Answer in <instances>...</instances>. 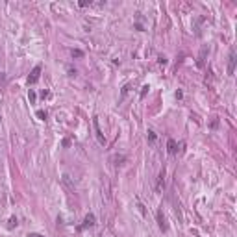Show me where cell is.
<instances>
[{
  "label": "cell",
  "instance_id": "obj_1",
  "mask_svg": "<svg viewBox=\"0 0 237 237\" xmlns=\"http://www.w3.org/2000/svg\"><path fill=\"white\" fill-rule=\"evenodd\" d=\"M93 126H95V131H96L98 143H100V144H106V139H104V135H102V130H100V124H98V118H96V117L93 118Z\"/></svg>",
  "mask_w": 237,
  "mask_h": 237
},
{
  "label": "cell",
  "instance_id": "obj_2",
  "mask_svg": "<svg viewBox=\"0 0 237 237\" xmlns=\"http://www.w3.org/2000/svg\"><path fill=\"white\" fill-rule=\"evenodd\" d=\"M39 76H41V67L37 65V67H34L32 72H30V76H28V83H35V82L39 80Z\"/></svg>",
  "mask_w": 237,
  "mask_h": 237
},
{
  "label": "cell",
  "instance_id": "obj_3",
  "mask_svg": "<svg viewBox=\"0 0 237 237\" xmlns=\"http://www.w3.org/2000/svg\"><path fill=\"white\" fill-rule=\"evenodd\" d=\"M87 226H95V215H93V213H89V215L85 217V220H83V224L80 226V230H83V228H87Z\"/></svg>",
  "mask_w": 237,
  "mask_h": 237
},
{
  "label": "cell",
  "instance_id": "obj_4",
  "mask_svg": "<svg viewBox=\"0 0 237 237\" xmlns=\"http://www.w3.org/2000/svg\"><path fill=\"white\" fill-rule=\"evenodd\" d=\"M167 150H169V154H172V156L178 152V148H176V141H174V139H169V141H167Z\"/></svg>",
  "mask_w": 237,
  "mask_h": 237
},
{
  "label": "cell",
  "instance_id": "obj_5",
  "mask_svg": "<svg viewBox=\"0 0 237 237\" xmlns=\"http://www.w3.org/2000/svg\"><path fill=\"white\" fill-rule=\"evenodd\" d=\"M233 70H235V54L232 52L230 54V63H228V74H230V76L233 74Z\"/></svg>",
  "mask_w": 237,
  "mask_h": 237
},
{
  "label": "cell",
  "instance_id": "obj_6",
  "mask_svg": "<svg viewBox=\"0 0 237 237\" xmlns=\"http://www.w3.org/2000/svg\"><path fill=\"white\" fill-rule=\"evenodd\" d=\"M157 222H159V228L165 232L167 230V224H165V219H163V215H161V211H157Z\"/></svg>",
  "mask_w": 237,
  "mask_h": 237
},
{
  "label": "cell",
  "instance_id": "obj_7",
  "mask_svg": "<svg viewBox=\"0 0 237 237\" xmlns=\"http://www.w3.org/2000/svg\"><path fill=\"white\" fill-rule=\"evenodd\" d=\"M37 117L41 118V121H47V117H48V115H47V111H37Z\"/></svg>",
  "mask_w": 237,
  "mask_h": 237
},
{
  "label": "cell",
  "instance_id": "obj_8",
  "mask_svg": "<svg viewBox=\"0 0 237 237\" xmlns=\"http://www.w3.org/2000/svg\"><path fill=\"white\" fill-rule=\"evenodd\" d=\"M28 98H30V102H35V93L30 89V93H28Z\"/></svg>",
  "mask_w": 237,
  "mask_h": 237
},
{
  "label": "cell",
  "instance_id": "obj_9",
  "mask_svg": "<svg viewBox=\"0 0 237 237\" xmlns=\"http://www.w3.org/2000/svg\"><path fill=\"white\" fill-rule=\"evenodd\" d=\"M4 82H6V74H0V87L4 85Z\"/></svg>",
  "mask_w": 237,
  "mask_h": 237
},
{
  "label": "cell",
  "instance_id": "obj_10",
  "mask_svg": "<svg viewBox=\"0 0 237 237\" xmlns=\"http://www.w3.org/2000/svg\"><path fill=\"white\" fill-rule=\"evenodd\" d=\"M148 137H150V141H154L156 139V133L154 131H148Z\"/></svg>",
  "mask_w": 237,
  "mask_h": 237
},
{
  "label": "cell",
  "instance_id": "obj_11",
  "mask_svg": "<svg viewBox=\"0 0 237 237\" xmlns=\"http://www.w3.org/2000/svg\"><path fill=\"white\" fill-rule=\"evenodd\" d=\"M72 56H76V57H80V56H82V52H80V50H72Z\"/></svg>",
  "mask_w": 237,
  "mask_h": 237
},
{
  "label": "cell",
  "instance_id": "obj_12",
  "mask_svg": "<svg viewBox=\"0 0 237 237\" xmlns=\"http://www.w3.org/2000/svg\"><path fill=\"white\" fill-rule=\"evenodd\" d=\"M28 237H43V235H39V233H30Z\"/></svg>",
  "mask_w": 237,
  "mask_h": 237
}]
</instances>
